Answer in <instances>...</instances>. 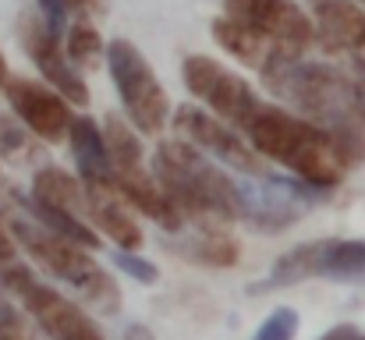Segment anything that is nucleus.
I'll list each match as a JSON object with an SVG mask.
<instances>
[{
    "label": "nucleus",
    "instance_id": "3",
    "mask_svg": "<svg viewBox=\"0 0 365 340\" xmlns=\"http://www.w3.org/2000/svg\"><path fill=\"white\" fill-rule=\"evenodd\" d=\"M259 75L266 78L273 96H280L284 103H291L294 110H302L323 128H344V124L365 128V110L355 78L334 64L305 61L302 53H280Z\"/></svg>",
    "mask_w": 365,
    "mask_h": 340
},
{
    "label": "nucleus",
    "instance_id": "15",
    "mask_svg": "<svg viewBox=\"0 0 365 340\" xmlns=\"http://www.w3.org/2000/svg\"><path fill=\"white\" fill-rule=\"evenodd\" d=\"M82 188H86V217H89V224L100 227V234H107L118 248L138 252L145 234H142V227L135 224V217H131L128 202L121 199V192L114 185H103V181H82Z\"/></svg>",
    "mask_w": 365,
    "mask_h": 340
},
{
    "label": "nucleus",
    "instance_id": "25",
    "mask_svg": "<svg viewBox=\"0 0 365 340\" xmlns=\"http://www.w3.org/2000/svg\"><path fill=\"white\" fill-rule=\"evenodd\" d=\"M114 262H118V269H121V273H128L131 280H138V284H145V287L160 280V269H156L149 259L135 255L131 248H118V252H114Z\"/></svg>",
    "mask_w": 365,
    "mask_h": 340
},
{
    "label": "nucleus",
    "instance_id": "31",
    "mask_svg": "<svg viewBox=\"0 0 365 340\" xmlns=\"http://www.w3.org/2000/svg\"><path fill=\"white\" fill-rule=\"evenodd\" d=\"M355 89H359V100H362V110H365V68H359V75H355Z\"/></svg>",
    "mask_w": 365,
    "mask_h": 340
},
{
    "label": "nucleus",
    "instance_id": "13",
    "mask_svg": "<svg viewBox=\"0 0 365 340\" xmlns=\"http://www.w3.org/2000/svg\"><path fill=\"white\" fill-rule=\"evenodd\" d=\"M181 237H170V252L188 259V262H199V266H213V269H231L238 259H242V248L238 241L227 234L224 220H185L181 230H174Z\"/></svg>",
    "mask_w": 365,
    "mask_h": 340
},
{
    "label": "nucleus",
    "instance_id": "2",
    "mask_svg": "<svg viewBox=\"0 0 365 340\" xmlns=\"http://www.w3.org/2000/svg\"><path fill=\"white\" fill-rule=\"evenodd\" d=\"M0 224L7 227V234L61 284L75 287V294L82 302H89L93 309L107 312V316H118L121 312V287L118 280L89 255V248L61 237L57 230L43 227L32 213H25L21 206L14 202H0Z\"/></svg>",
    "mask_w": 365,
    "mask_h": 340
},
{
    "label": "nucleus",
    "instance_id": "12",
    "mask_svg": "<svg viewBox=\"0 0 365 340\" xmlns=\"http://www.w3.org/2000/svg\"><path fill=\"white\" fill-rule=\"evenodd\" d=\"M18 36H21L25 53H29L32 64L39 68V75H43L68 103L86 107V103H89V89H86V82L78 78V71H75V64L68 61V53L61 50V39L43 25V18L25 14L21 25H18Z\"/></svg>",
    "mask_w": 365,
    "mask_h": 340
},
{
    "label": "nucleus",
    "instance_id": "22",
    "mask_svg": "<svg viewBox=\"0 0 365 340\" xmlns=\"http://www.w3.org/2000/svg\"><path fill=\"white\" fill-rule=\"evenodd\" d=\"M68 61L86 68V71L103 64V39H100V32L89 21H75L71 25V32H68Z\"/></svg>",
    "mask_w": 365,
    "mask_h": 340
},
{
    "label": "nucleus",
    "instance_id": "21",
    "mask_svg": "<svg viewBox=\"0 0 365 340\" xmlns=\"http://www.w3.org/2000/svg\"><path fill=\"white\" fill-rule=\"evenodd\" d=\"M103 145H107V156H110L114 174H131V170H142V142L135 138V131L124 124L118 113H110V117H107Z\"/></svg>",
    "mask_w": 365,
    "mask_h": 340
},
{
    "label": "nucleus",
    "instance_id": "6",
    "mask_svg": "<svg viewBox=\"0 0 365 340\" xmlns=\"http://www.w3.org/2000/svg\"><path fill=\"white\" fill-rule=\"evenodd\" d=\"M327 192L330 188H316L302 177L248 174L238 185V220L255 230H287L319 202H327Z\"/></svg>",
    "mask_w": 365,
    "mask_h": 340
},
{
    "label": "nucleus",
    "instance_id": "30",
    "mask_svg": "<svg viewBox=\"0 0 365 340\" xmlns=\"http://www.w3.org/2000/svg\"><path fill=\"white\" fill-rule=\"evenodd\" d=\"M121 340H156V337H153V330H149V326H142V323H131V326L124 330Z\"/></svg>",
    "mask_w": 365,
    "mask_h": 340
},
{
    "label": "nucleus",
    "instance_id": "32",
    "mask_svg": "<svg viewBox=\"0 0 365 340\" xmlns=\"http://www.w3.org/2000/svg\"><path fill=\"white\" fill-rule=\"evenodd\" d=\"M4 82H7V61H4V53H0V89H4Z\"/></svg>",
    "mask_w": 365,
    "mask_h": 340
},
{
    "label": "nucleus",
    "instance_id": "7",
    "mask_svg": "<svg viewBox=\"0 0 365 340\" xmlns=\"http://www.w3.org/2000/svg\"><path fill=\"white\" fill-rule=\"evenodd\" d=\"M103 57H107L110 78L118 86V96H121L131 124L142 135H160L170 117V100H167V89L160 86L156 71L142 57V50L128 39H114V43H107Z\"/></svg>",
    "mask_w": 365,
    "mask_h": 340
},
{
    "label": "nucleus",
    "instance_id": "4",
    "mask_svg": "<svg viewBox=\"0 0 365 340\" xmlns=\"http://www.w3.org/2000/svg\"><path fill=\"white\" fill-rule=\"evenodd\" d=\"M153 167L156 185L185 213V220H238V181H231L185 138L160 142Z\"/></svg>",
    "mask_w": 365,
    "mask_h": 340
},
{
    "label": "nucleus",
    "instance_id": "11",
    "mask_svg": "<svg viewBox=\"0 0 365 340\" xmlns=\"http://www.w3.org/2000/svg\"><path fill=\"white\" fill-rule=\"evenodd\" d=\"M4 93H7V107L36 138L61 142L68 135L71 107L53 86H43V82H32V78H7Z\"/></svg>",
    "mask_w": 365,
    "mask_h": 340
},
{
    "label": "nucleus",
    "instance_id": "29",
    "mask_svg": "<svg viewBox=\"0 0 365 340\" xmlns=\"http://www.w3.org/2000/svg\"><path fill=\"white\" fill-rule=\"evenodd\" d=\"M0 262H14V237L0 224Z\"/></svg>",
    "mask_w": 365,
    "mask_h": 340
},
{
    "label": "nucleus",
    "instance_id": "26",
    "mask_svg": "<svg viewBox=\"0 0 365 340\" xmlns=\"http://www.w3.org/2000/svg\"><path fill=\"white\" fill-rule=\"evenodd\" d=\"M36 4H39L43 25L61 39V36H64V25H68V4H64V0H36Z\"/></svg>",
    "mask_w": 365,
    "mask_h": 340
},
{
    "label": "nucleus",
    "instance_id": "28",
    "mask_svg": "<svg viewBox=\"0 0 365 340\" xmlns=\"http://www.w3.org/2000/svg\"><path fill=\"white\" fill-rule=\"evenodd\" d=\"M319 340H365V334L359 330V326H348V323H344V326H334V330H327V334H323Z\"/></svg>",
    "mask_w": 365,
    "mask_h": 340
},
{
    "label": "nucleus",
    "instance_id": "1",
    "mask_svg": "<svg viewBox=\"0 0 365 340\" xmlns=\"http://www.w3.org/2000/svg\"><path fill=\"white\" fill-rule=\"evenodd\" d=\"M242 131L248 135L245 142L262 160L287 167L294 177H302L316 188H334L348 174V163L337 149L334 131L309 117H294L280 107L259 103Z\"/></svg>",
    "mask_w": 365,
    "mask_h": 340
},
{
    "label": "nucleus",
    "instance_id": "14",
    "mask_svg": "<svg viewBox=\"0 0 365 340\" xmlns=\"http://www.w3.org/2000/svg\"><path fill=\"white\" fill-rule=\"evenodd\" d=\"M316 14V39L330 53H362L365 50V11L355 0H309Z\"/></svg>",
    "mask_w": 365,
    "mask_h": 340
},
{
    "label": "nucleus",
    "instance_id": "20",
    "mask_svg": "<svg viewBox=\"0 0 365 340\" xmlns=\"http://www.w3.org/2000/svg\"><path fill=\"white\" fill-rule=\"evenodd\" d=\"M316 255H319V241H305V244L284 252V255L269 266L266 280L252 287V294L280 291V287H294V284H302V280H312V277H316Z\"/></svg>",
    "mask_w": 365,
    "mask_h": 340
},
{
    "label": "nucleus",
    "instance_id": "23",
    "mask_svg": "<svg viewBox=\"0 0 365 340\" xmlns=\"http://www.w3.org/2000/svg\"><path fill=\"white\" fill-rule=\"evenodd\" d=\"M0 153L7 156V160H32L36 156V145H32V138L14 124V120H7V117H0Z\"/></svg>",
    "mask_w": 365,
    "mask_h": 340
},
{
    "label": "nucleus",
    "instance_id": "34",
    "mask_svg": "<svg viewBox=\"0 0 365 340\" xmlns=\"http://www.w3.org/2000/svg\"><path fill=\"white\" fill-rule=\"evenodd\" d=\"M362 4H365V0H362Z\"/></svg>",
    "mask_w": 365,
    "mask_h": 340
},
{
    "label": "nucleus",
    "instance_id": "17",
    "mask_svg": "<svg viewBox=\"0 0 365 340\" xmlns=\"http://www.w3.org/2000/svg\"><path fill=\"white\" fill-rule=\"evenodd\" d=\"M68 138H71V156H75L78 177L82 181L114 185V167H110V156H107V145H103V131L96 128V120L93 117H71Z\"/></svg>",
    "mask_w": 365,
    "mask_h": 340
},
{
    "label": "nucleus",
    "instance_id": "27",
    "mask_svg": "<svg viewBox=\"0 0 365 340\" xmlns=\"http://www.w3.org/2000/svg\"><path fill=\"white\" fill-rule=\"evenodd\" d=\"M68 11H78V14H103L107 11V0H64Z\"/></svg>",
    "mask_w": 365,
    "mask_h": 340
},
{
    "label": "nucleus",
    "instance_id": "19",
    "mask_svg": "<svg viewBox=\"0 0 365 340\" xmlns=\"http://www.w3.org/2000/svg\"><path fill=\"white\" fill-rule=\"evenodd\" d=\"M32 199L53 206V210H64L71 217H86V188H82V177H71L64 167H39L36 177H32Z\"/></svg>",
    "mask_w": 365,
    "mask_h": 340
},
{
    "label": "nucleus",
    "instance_id": "16",
    "mask_svg": "<svg viewBox=\"0 0 365 340\" xmlns=\"http://www.w3.org/2000/svg\"><path fill=\"white\" fill-rule=\"evenodd\" d=\"M210 32H213V39H217L231 57H238L242 64L255 68V71H262V68H266L269 61H277L280 53H294V50H287V46L266 39L262 32L248 29L245 21H235V18H217Z\"/></svg>",
    "mask_w": 365,
    "mask_h": 340
},
{
    "label": "nucleus",
    "instance_id": "18",
    "mask_svg": "<svg viewBox=\"0 0 365 340\" xmlns=\"http://www.w3.org/2000/svg\"><path fill=\"white\" fill-rule=\"evenodd\" d=\"M316 277L365 284V237H319Z\"/></svg>",
    "mask_w": 365,
    "mask_h": 340
},
{
    "label": "nucleus",
    "instance_id": "10",
    "mask_svg": "<svg viewBox=\"0 0 365 340\" xmlns=\"http://www.w3.org/2000/svg\"><path fill=\"white\" fill-rule=\"evenodd\" d=\"M224 7L227 18L245 21L248 29L262 32L266 39L294 53H305L316 43V25L294 0H224Z\"/></svg>",
    "mask_w": 365,
    "mask_h": 340
},
{
    "label": "nucleus",
    "instance_id": "9",
    "mask_svg": "<svg viewBox=\"0 0 365 340\" xmlns=\"http://www.w3.org/2000/svg\"><path fill=\"white\" fill-rule=\"evenodd\" d=\"M174 135L185 138L188 145H195L199 153L206 156H217L220 163L235 167V170H245V174H269L266 160L245 142L238 131H231L224 120L210 117L206 110H195V107H178L174 117Z\"/></svg>",
    "mask_w": 365,
    "mask_h": 340
},
{
    "label": "nucleus",
    "instance_id": "24",
    "mask_svg": "<svg viewBox=\"0 0 365 340\" xmlns=\"http://www.w3.org/2000/svg\"><path fill=\"white\" fill-rule=\"evenodd\" d=\"M298 334V312L294 309H273V316H266V323L255 330L252 340H294Z\"/></svg>",
    "mask_w": 365,
    "mask_h": 340
},
{
    "label": "nucleus",
    "instance_id": "8",
    "mask_svg": "<svg viewBox=\"0 0 365 340\" xmlns=\"http://www.w3.org/2000/svg\"><path fill=\"white\" fill-rule=\"evenodd\" d=\"M181 78L195 100H202L210 110H217L220 120H227L235 128H245L248 117L259 107V96L252 93V86L242 75L227 71L224 64H217L206 53H188L181 61Z\"/></svg>",
    "mask_w": 365,
    "mask_h": 340
},
{
    "label": "nucleus",
    "instance_id": "33",
    "mask_svg": "<svg viewBox=\"0 0 365 340\" xmlns=\"http://www.w3.org/2000/svg\"><path fill=\"white\" fill-rule=\"evenodd\" d=\"M359 68H365V50H362V53H359Z\"/></svg>",
    "mask_w": 365,
    "mask_h": 340
},
{
    "label": "nucleus",
    "instance_id": "5",
    "mask_svg": "<svg viewBox=\"0 0 365 340\" xmlns=\"http://www.w3.org/2000/svg\"><path fill=\"white\" fill-rule=\"evenodd\" d=\"M0 291L11 294L39 326V334L50 340H107L103 330L57 287L43 284L29 266L0 262Z\"/></svg>",
    "mask_w": 365,
    "mask_h": 340
}]
</instances>
